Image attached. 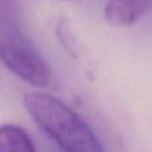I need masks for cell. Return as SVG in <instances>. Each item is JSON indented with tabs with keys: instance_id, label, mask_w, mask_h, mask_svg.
Instances as JSON below:
<instances>
[{
	"instance_id": "cell-3",
	"label": "cell",
	"mask_w": 152,
	"mask_h": 152,
	"mask_svg": "<svg viewBox=\"0 0 152 152\" xmlns=\"http://www.w3.org/2000/svg\"><path fill=\"white\" fill-rule=\"evenodd\" d=\"M152 7V0H107L104 19L113 27H129Z\"/></svg>"
},
{
	"instance_id": "cell-5",
	"label": "cell",
	"mask_w": 152,
	"mask_h": 152,
	"mask_svg": "<svg viewBox=\"0 0 152 152\" xmlns=\"http://www.w3.org/2000/svg\"><path fill=\"white\" fill-rule=\"evenodd\" d=\"M19 13L18 0H0V32L3 36L20 34Z\"/></svg>"
},
{
	"instance_id": "cell-6",
	"label": "cell",
	"mask_w": 152,
	"mask_h": 152,
	"mask_svg": "<svg viewBox=\"0 0 152 152\" xmlns=\"http://www.w3.org/2000/svg\"><path fill=\"white\" fill-rule=\"evenodd\" d=\"M64 1H69V0H64Z\"/></svg>"
},
{
	"instance_id": "cell-1",
	"label": "cell",
	"mask_w": 152,
	"mask_h": 152,
	"mask_svg": "<svg viewBox=\"0 0 152 152\" xmlns=\"http://www.w3.org/2000/svg\"><path fill=\"white\" fill-rule=\"evenodd\" d=\"M23 102L34 121L63 152H105L88 123L60 99L29 92Z\"/></svg>"
},
{
	"instance_id": "cell-4",
	"label": "cell",
	"mask_w": 152,
	"mask_h": 152,
	"mask_svg": "<svg viewBox=\"0 0 152 152\" xmlns=\"http://www.w3.org/2000/svg\"><path fill=\"white\" fill-rule=\"evenodd\" d=\"M0 152H36V147L26 129L16 124H1Z\"/></svg>"
},
{
	"instance_id": "cell-2",
	"label": "cell",
	"mask_w": 152,
	"mask_h": 152,
	"mask_svg": "<svg viewBox=\"0 0 152 152\" xmlns=\"http://www.w3.org/2000/svg\"><path fill=\"white\" fill-rule=\"evenodd\" d=\"M0 60L16 77L31 86L48 87L52 69L21 34L0 37Z\"/></svg>"
}]
</instances>
